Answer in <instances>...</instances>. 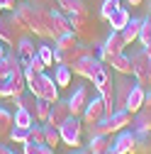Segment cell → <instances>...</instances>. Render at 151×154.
I'll return each instance as SVG.
<instances>
[{"label":"cell","instance_id":"6da1fadb","mask_svg":"<svg viewBox=\"0 0 151 154\" xmlns=\"http://www.w3.org/2000/svg\"><path fill=\"white\" fill-rule=\"evenodd\" d=\"M132 76L144 88H151V59L144 54V49L132 54Z\"/></svg>","mask_w":151,"mask_h":154},{"label":"cell","instance_id":"7a4b0ae2","mask_svg":"<svg viewBox=\"0 0 151 154\" xmlns=\"http://www.w3.org/2000/svg\"><path fill=\"white\" fill-rule=\"evenodd\" d=\"M124 47H127V42H124L122 32H115V29H110L107 39H105V42L100 44V49H98V59L107 64V61L112 59V56L122 54V51H124Z\"/></svg>","mask_w":151,"mask_h":154},{"label":"cell","instance_id":"3957f363","mask_svg":"<svg viewBox=\"0 0 151 154\" xmlns=\"http://www.w3.org/2000/svg\"><path fill=\"white\" fill-rule=\"evenodd\" d=\"M59 132H61V142L64 144H68L71 149L81 147V140H83V120L71 115V118L59 127Z\"/></svg>","mask_w":151,"mask_h":154},{"label":"cell","instance_id":"277c9868","mask_svg":"<svg viewBox=\"0 0 151 154\" xmlns=\"http://www.w3.org/2000/svg\"><path fill=\"white\" fill-rule=\"evenodd\" d=\"M134 132L141 147H151V105H144L134 118Z\"/></svg>","mask_w":151,"mask_h":154},{"label":"cell","instance_id":"5b68a950","mask_svg":"<svg viewBox=\"0 0 151 154\" xmlns=\"http://www.w3.org/2000/svg\"><path fill=\"white\" fill-rule=\"evenodd\" d=\"M66 32H73L71 29V22H68V15L61 10V8H54L51 10V17H49V39H59L61 34Z\"/></svg>","mask_w":151,"mask_h":154},{"label":"cell","instance_id":"8992f818","mask_svg":"<svg viewBox=\"0 0 151 154\" xmlns=\"http://www.w3.org/2000/svg\"><path fill=\"white\" fill-rule=\"evenodd\" d=\"M12 17H15L17 27H20L22 32H32V27H34V5L29 3V0L17 3V8L12 10Z\"/></svg>","mask_w":151,"mask_h":154},{"label":"cell","instance_id":"52a82bcc","mask_svg":"<svg viewBox=\"0 0 151 154\" xmlns=\"http://www.w3.org/2000/svg\"><path fill=\"white\" fill-rule=\"evenodd\" d=\"M139 149V140H137V132L134 130H120L117 140L112 142V152L115 154H134Z\"/></svg>","mask_w":151,"mask_h":154},{"label":"cell","instance_id":"ba28073f","mask_svg":"<svg viewBox=\"0 0 151 154\" xmlns=\"http://www.w3.org/2000/svg\"><path fill=\"white\" fill-rule=\"evenodd\" d=\"M100 64H102V61L98 59L95 54H85V56H81V59L76 61L71 69H73L76 76H81V79H85V81H93V76H95V71H98Z\"/></svg>","mask_w":151,"mask_h":154},{"label":"cell","instance_id":"9c48e42d","mask_svg":"<svg viewBox=\"0 0 151 154\" xmlns=\"http://www.w3.org/2000/svg\"><path fill=\"white\" fill-rule=\"evenodd\" d=\"M134 76H127V73H117V81H115V105L117 108H127V98L132 93V86H134Z\"/></svg>","mask_w":151,"mask_h":154},{"label":"cell","instance_id":"30bf717a","mask_svg":"<svg viewBox=\"0 0 151 154\" xmlns=\"http://www.w3.org/2000/svg\"><path fill=\"white\" fill-rule=\"evenodd\" d=\"M105 100L100 98H93V100H88V105H85V110H83V115H81V120H83V125H95L98 120H102L105 118Z\"/></svg>","mask_w":151,"mask_h":154},{"label":"cell","instance_id":"8fae6325","mask_svg":"<svg viewBox=\"0 0 151 154\" xmlns=\"http://www.w3.org/2000/svg\"><path fill=\"white\" fill-rule=\"evenodd\" d=\"M71 118V108H68V100H56L51 103V110H49V118H46V125H54V127H61L66 120Z\"/></svg>","mask_w":151,"mask_h":154},{"label":"cell","instance_id":"7c38bea8","mask_svg":"<svg viewBox=\"0 0 151 154\" xmlns=\"http://www.w3.org/2000/svg\"><path fill=\"white\" fill-rule=\"evenodd\" d=\"M20 27H17V22H15V17L10 15V17H0V39H3L7 47H15L17 44V39H20Z\"/></svg>","mask_w":151,"mask_h":154},{"label":"cell","instance_id":"4fadbf2b","mask_svg":"<svg viewBox=\"0 0 151 154\" xmlns=\"http://www.w3.org/2000/svg\"><path fill=\"white\" fill-rule=\"evenodd\" d=\"M15 54H17V59L22 61V66H29L32 59L37 56V44L29 39V37H20L15 44Z\"/></svg>","mask_w":151,"mask_h":154},{"label":"cell","instance_id":"5bb4252c","mask_svg":"<svg viewBox=\"0 0 151 154\" xmlns=\"http://www.w3.org/2000/svg\"><path fill=\"white\" fill-rule=\"evenodd\" d=\"M88 88L85 86H78L73 91V95L68 98V108H71V115L73 118H81L83 115V110H85V105H88Z\"/></svg>","mask_w":151,"mask_h":154},{"label":"cell","instance_id":"9a60e30c","mask_svg":"<svg viewBox=\"0 0 151 154\" xmlns=\"http://www.w3.org/2000/svg\"><path fill=\"white\" fill-rule=\"evenodd\" d=\"M144 100H146V88L139 86V83H134V86H132L129 98H127V110H129L132 115H137V112L144 108Z\"/></svg>","mask_w":151,"mask_h":154},{"label":"cell","instance_id":"2e32d148","mask_svg":"<svg viewBox=\"0 0 151 154\" xmlns=\"http://www.w3.org/2000/svg\"><path fill=\"white\" fill-rule=\"evenodd\" d=\"M7 86H10V98L12 95H20L27 91V79H25V66L15 69L10 76H7Z\"/></svg>","mask_w":151,"mask_h":154},{"label":"cell","instance_id":"e0dca14e","mask_svg":"<svg viewBox=\"0 0 151 154\" xmlns=\"http://www.w3.org/2000/svg\"><path fill=\"white\" fill-rule=\"evenodd\" d=\"M132 20V15H129V10L127 8H117L115 12L110 15V29H115V32H122L124 27H127V22Z\"/></svg>","mask_w":151,"mask_h":154},{"label":"cell","instance_id":"ac0fdd59","mask_svg":"<svg viewBox=\"0 0 151 154\" xmlns=\"http://www.w3.org/2000/svg\"><path fill=\"white\" fill-rule=\"evenodd\" d=\"M107 64L112 66V71L132 76V56H129V54H124V51H122V54H117V56H112Z\"/></svg>","mask_w":151,"mask_h":154},{"label":"cell","instance_id":"d6986e66","mask_svg":"<svg viewBox=\"0 0 151 154\" xmlns=\"http://www.w3.org/2000/svg\"><path fill=\"white\" fill-rule=\"evenodd\" d=\"M139 29H141V17H132V20L127 22V27L122 29V37H124L127 47L134 44V42L139 39Z\"/></svg>","mask_w":151,"mask_h":154},{"label":"cell","instance_id":"ffe728a7","mask_svg":"<svg viewBox=\"0 0 151 154\" xmlns=\"http://www.w3.org/2000/svg\"><path fill=\"white\" fill-rule=\"evenodd\" d=\"M71 79H73V69L66 66V64H56V69H54V81H56V86H59V88H66V86H71Z\"/></svg>","mask_w":151,"mask_h":154},{"label":"cell","instance_id":"44dd1931","mask_svg":"<svg viewBox=\"0 0 151 154\" xmlns=\"http://www.w3.org/2000/svg\"><path fill=\"white\" fill-rule=\"evenodd\" d=\"M112 147V142L107 140V134H95V137H88V149L90 154H102Z\"/></svg>","mask_w":151,"mask_h":154},{"label":"cell","instance_id":"7402d4cb","mask_svg":"<svg viewBox=\"0 0 151 154\" xmlns=\"http://www.w3.org/2000/svg\"><path fill=\"white\" fill-rule=\"evenodd\" d=\"M12 125H15L12 112H10L7 108H3V105H0V142H5V140H7V134H10Z\"/></svg>","mask_w":151,"mask_h":154},{"label":"cell","instance_id":"603a6c76","mask_svg":"<svg viewBox=\"0 0 151 154\" xmlns=\"http://www.w3.org/2000/svg\"><path fill=\"white\" fill-rule=\"evenodd\" d=\"M12 103H15L17 108L29 110V112L34 115V103H37V95H34L32 91H25V93H20V95H12Z\"/></svg>","mask_w":151,"mask_h":154},{"label":"cell","instance_id":"cb8c5ba5","mask_svg":"<svg viewBox=\"0 0 151 154\" xmlns=\"http://www.w3.org/2000/svg\"><path fill=\"white\" fill-rule=\"evenodd\" d=\"M56 8H61L64 12H83V15H90L88 12V5L83 0H56Z\"/></svg>","mask_w":151,"mask_h":154},{"label":"cell","instance_id":"d4e9b609","mask_svg":"<svg viewBox=\"0 0 151 154\" xmlns=\"http://www.w3.org/2000/svg\"><path fill=\"white\" fill-rule=\"evenodd\" d=\"M12 120H15V125H17V127H27V130L37 122V120H34V115H32L29 110H25V108H15Z\"/></svg>","mask_w":151,"mask_h":154},{"label":"cell","instance_id":"484cf974","mask_svg":"<svg viewBox=\"0 0 151 154\" xmlns=\"http://www.w3.org/2000/svg\"><path fill=\"white\" fill-rule=\"evenodd\" d=\"M107 81H112V73H110V66L102 61L100 66H98V71H95V76H93V88H100V86H105Z\"/></svg>","mask_w":151,"mask_h":154},{"label":"cell","instance_id":"4316f807","mask_svg":"<svg viewBox=\"0 0 151 154\" xmlns=\"http://www.w3.org/2000/svg\"><path fill=\"white\" fill-rule=\"evenodd\" d=\"M78 44H81V39H78V34H76V32H66V34H61L59 39L54 42L56 49H73V47H78Z\"/></svg>","mask_w":151,"mask_h":154},{"label":"cell","instance_id":"83f0119b","mask_svg":"<svg viewBox=\"0 0 151 154\" xmlns=\"http://www.w3.org/2000/svg\"><path fill=\"white\" fill-rule=\"evenodd\" d=\"M49 110H51V103H49V100L37 98V103H34V120H37V122H46Z\"/></svg>","mask_w":151,"mask_h":154},{"label":"cell","instance_id":"f1b7e54d","mask_svg":"<svg viewBox=\"0 0 151 154\" xmlns=\"http://www.w3.org/2000/svg\"><path fill=\"white\" fill-rule=\"evenodd\" d=\"M141 47H149L151 44V15L141 17V29H139V39H137Z\"/></svg>","mask_w":151,"mask_h":154},{"label":"cell","instance_id":"f546056e","mask_svg":"<svg viewBox=\"0 0 151 154\" xmlns=\"http://www.w3.org/2000/svg\"><path fill=\"white\" fill-rule=\"evenodd\" d=\"M7 140L12 142V144H25L27 140H29V130L27 127H17V125H12V130H10V134H7Z\"/></svg>","mask_w":151,"mask_h":154},{"label":"cell","instance_id":"4dcf8cb0","mask_svg":"<svg viewBox=\"0 0 151 154\" xmlns=\"http://www.w3.org/2000/svg\"><path fill=\"white\" fill-rule=\"evenodd\" d=\"M44 142H46L49 147H54V149H56V144H61V132H59V127L44 122Z\"/></svg>","mask_w":151,"mask_h":154},{"label":"cell","instance_id":"1f68e13d","mask_svg":"<svg viewBox=\"0 0 151 154\" xmlns=\"http://www.w3.org/2000/svg\"><path fill=\"white\" fill-rule=\"evenodd\" d=\"M37 54L46 66H54V47L51 44H37Z\"/></svg>","mask_w":151,"mask_h":154},{"label":"cell","instance_id":"d6a6232c","mask_svg":"<svg viewBox=\"0 0 151 154\" xmlns=\"http://www.w3.org/2000/svg\"><path fill=\"white\" fill-rule=\"evenodd\" d=\"M29 140H32L34 144H46V142H44V122H34V125L29 127Z\"/></svg>","mask_w":151,"mask_h":154},{"label":"cell","instance_id":"836d02e7","mask_svg":"<svg viewBox=\"0 0 151 154\" xmlns=\"http://www.w3.org/2000/svg\"><path fill=\"white\" fill-rule=\"evenodd\" d=\"M117 8H120V0H105L102 8H100V17H102V20H110V15L115 12Z\"/></svg>","mask_w":151,"mask_h":154},{"label":"cell","instance_id":"e575fe53","mask_svg":"<svg viewBox=\"0 0 151 154\" xmlns=\"http://www.w3.org/2000/svg\"><path fill=\"white\" fill-rule=\"evenodd\" d=\"M22 154H39V144H34L32 140H27L22 144Z\"/></svg>","mask_w":151,"mask_h":154},{"label":"cell","instance_id":"d590c367","mask_svg":"<svg viewBox=\"0 0 151 154\" xmlns=\"http://www.w3.org/2000/svg\"><path fill=\"white\" fill-rule=\"evenodd\" d=\"M29 66H32V69H34L37 73H44V69H46V64H44V61L39 59V54H37L34 59H32V64H29Z\"/></svg>","mask_w":151,"mask_h":154},{"label":"cell","instance_id":"8d00e7d4","mask_svg":"<svg viewBox=\"0 0 151 154\" xmlns=\"http://www.w3.org/2000/svg\"><path fill=\"white\" fill-rule=\"evenodd\" d=\"M0 98H10V86H7V79H0Z\"/></svg>","mask_w":151,"mask_h":154},{"label":"cell","instance_id":"74e56055","mask_svg":"<svg viewBox=\"0 0 151 154\" xmlns=\"http://www.w3.org/2000/svg\"><path fill=\"white\" fill-rule=\"evenodd\" d=\"M0 154H22V152L15 149L12 144H3V142H0Z\"/></svg>","mask_w":151,"mask_h":154},{"label":"cell","instance_id":"f35d334b","mask_svg":"<svg viewBox=\"0 0 151 154\" xmlns=\"http://www.w3.org/2000/svg\"><path fill=\"white\" fill-rule=\"evenodd\" d=\"M10 76V69H7V61L5 59H0V79H7Z\"/></svg>","mask_w":151,"mask_h":154},{"label":"cell","instance_id":"ab89813d","mask_svg":"<svg viewBox=\"0 0 151 154\" xmlns=\"http://www.w3.org/2000/svg\"><path fill=\"white\" fill-rule=\"evenodd\" d=\"M0 5H3V10H15L17 0H0Z\"/></svg>","mask_w":151,"mask_h":154},{"label":"cell","instance_id":"60d3db41","mask_svg":"<svg viewBox=\"0 0 151 154\" xmlns=\"http://www.w3.org/2000/svg\"><path fill=\"white\" fill-rule=\"evenodd\" d=\"M39 154H56V152H54V147H49V144H39Z\"/></svg>","mask_w":151,"mask_h":154},{"label":"cell","instance_id":"b9f144b4","mask_svg":"<svg viewBox=\"0 0 151 154\" xmlns=\"http://www.w3.org/2000/svg\"><path fill=\"white\" fill-rule=\"evenodd\" d=\"M71 154H90V149H88V147H85V149H83V147H76Z\"/></svg>","mask_w":151,"mask_h":154},{"label":"cell","instance_id":"7bdbcfd3","mask_svg":"<svg viewBox=\"0 0 151 154\" xmlns=\"http://www.w3.org/2000/svg\"><path fill=\"white\" fill-rule=\"evenodd\" d=\"M5 54H7V49H5V42L0 39V59H5Z\"/></svg>","mask_w":151,"mask_h":154},{"label":"cell","instance_id":"ee69618b","mask_svg":"<svg viewBox=\"0 0 151 154\" xmlns=\"http://www.w3.org/2000/svg\"><path fill=\"white\" fill-rule=\"evenodd\" d=\"M127 3H129V5H132V8H139V5H141V3H144V0H127Z\"/></svg>","mask_w":151,"mask_h":154},{"label":"cell","instance_id":"f6af8a7d","mask_svg":"<svg viewBox=\"0 0 151 154\" xmlns=\"http://www.w3.org/2000/svg\"><path fill=\"white\" fill-rule=\"evenodd\" d=\"M144 105H151V88H146V100H144Z\"/></svg>","mask_w":151,"mask_h":154},{"label":"cell","instance_id":"bcb514c9","mask_svg":"<svg viewBox=\"0 0 151 154\" xmlns=\"http://www.w3.org/2000/svg\"><path fill=\"white\" fill-rule=\"evenodd\" d=\"M141 49H144V54H146L149 59H151V44H149V47H141Z\"/></svg>","mask_w":151,"mask_h":154},{"label":"cell","instance_id":"7dc6e473","mask_svg":"<svg viewBox=\"0 0 151 154\" xmlns=\"http://www.w3.org/2000/svg\"><path fill=\"white\" fill-rule=\"evenodd\" d=\"M102 154H115V152H112V147H110V149H107V152H102Z\"/></svg>","mask_w":151,"mask_h":154},{"label":"cell","instance_id":"c3c4849f","mask_svg":"<svg viewBox=\"0 0 151 154\" xmlns=\"http://www.w3.org/2000/svg\"><path fill=\"white\" fill-rule=\"evenodd\" d=\"M149 15H151V0H149Z\"/></svg>","mask_w":151,"mask_h":154},{"label":"cell","instance_id":"681fc988","mask_svg":"<svg viewBox=\"0 0 151 154\" xmlns=\"http://www.w3.org/2000/svg\"><path fill=\"white\" fill-rule=\"evenodd\" d=\"M0 12H3V5H0Z\"/></svg>","mask_w":151,"mask_h":154},{"label":"cell","instance_id":"f907efd6","mask_svg":"<svg viewBox=\"0 0 151 154\" xmlns=\"http://www.w3.org/2000/svg\"><path fill=\"white\" fill-rule=\"evenodd\" d=\"M54 3H56V0H54Z\"/></svg>","mask_w":151,"mask_h":154}]
</instances>
